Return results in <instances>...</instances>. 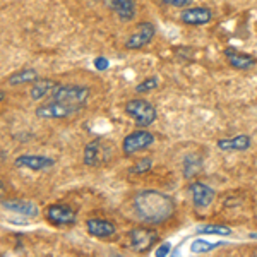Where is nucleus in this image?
Masks as SVG:
<instances>
[{
    "label": "nucleus",
    "instance_id": "9b49d317",
    "mask_svg": "<svg viewBox=\"0 0 257 257\" xmlns=\"http://www.w3.org/2000/svg\"><path fill=\"white\" fill-rule=\"evenodd\" d=\"M211 19H213V12H211L209 7L204 6H189L180 12V23L185 24V26H204V24L211 23Z\"/></svg>",
    "mask_w": 257,
    "mask_h": 257
},
{
    "label": "nucleus",
    "instance_id": "4468645a",
    "mask_svg": "<svg viewBox=\"0 0 257 257\" xmlns=\"http://www.w3.org/2000/svg\"><path fill=\"white\" fill-rule=\"evenodd\" d=\"M225 57H226L228 64H230V67H233L237 70H250L252 67L257 65V59L254 55L238 52V50H235V48H226Z\"/></svg>",
    "mask_w": 257,
    "mask_h": 257
},
{
    "label": "nucleus",
    "instance_id": "393cba45",
    "mask_svg": "<svg viewBox=\"0 0 257 257\" xmlns=\"http://www.w3.org/2000/svg\"><path fill=\"white\" fill-rule=\"evenodd\" d=\"M194 0H161V4H165V6L168 7H189L190 4H192Z\"/></svg>",
    "mask_w": 257,
    "mask_h": 257
},
{
    "label": "nucleus",
    "instance_id": "4be33fe9",
    "mask_svg": "<svg viewBox=\"0 0 257 257\" xmlns=\"http://www.w3.org/2000/svg\"><path fill=\"white\" fill-rule=\"evenodd\" d=\"M196 231L202 235H221V237L231 235V228L226 225H204V226H199Z\"/></svg>",
    "mask_w": 257,
    "mask_h": 257
},
{
    "label": "nucleus",
    "instance_id": "f3484780",
    "mask_svg": "<svg viewBox=\"0 0 257 257\" xmlns=\"http://www.w3.org/2000/svg\"><path fill=\"white\" fill-rule=\"evenodd\" d=\"M111 9L118 16V19L132 21L136 18V0H111Z\"/></svg>",
    "mask_w": 257,
    "mask_h": 257
},
{
    "label": "nucleus",
    "instance_id": "5701e85b",
    "mask_svg": "<svg viewBox=\"0 0 257 257\" xmlns=\"http://www.w3.org/2000/svg\"><path fill=\"white\" fill-rule=\"evenodd\" d=\"M158 86H160L158 77H156V76H151V77H148V79L141 81L139 84L136 86V93H139V94L149 93V91H155L156 88H158Z\"/></svg>",
    "mask_w": 257,
    "mask_h": 257
},
{
    "label": "nucleus",
    "instance_id": "b1692460",
    "mask_svg": "<svg viewBox=\"0 0 257 257\" xmlns=\"http://www.w3.org/2000/svg\"><path fill=\"white\" fill-rule=\"evenodd\" d=\"M153 167V160L151 158H141L134 167L131 168V173H136V175H141V173H148Z\"/></svg>",
    "mask_w": 257,
    "mask_h": 257
},
{
    "label": "nucleus",
    "instance_id": "bb28decb",
    "mask_svg": "<svg viewBox=\"0 0 257 257\" xmlns=\"http://www.w3.org/2000/svg\"><path fill=\"white\" fill-rule=\"evenodd\" d=\"M170 250H172V245H170L168 242H163V243H161V245L155 250V254L158 255V257H165V255H168V254H170Z\"/></svg>",
    "mask_w": 257,
    "mask_h": 257
},
{
    "label": "nucleus",
    "instance_id": "f8f14e48",
    "mask_svg": "<svg viewBox=\"0 0 257 257\" xmlns=\"http://www.w3.org/2000/svg\"><path fill=\"white\" fill-rule=\"evenodd\" d=\"M2 208L24 218H36L40 214L38 206L31 201H24V199H7L2 202Z\"/></svg>",
    "mask_w": 257,
    "mask_h": 257
},
{
    "label": "nucleus",
    "instance_id": "ddd939ff",
    "mask_svg": "<svg viewBox=\"0 0 257 257\" xmlns=\"http://www.w3.org/2000/svg\"><path fill=\"white\" fill-rule=\"evenodd\" d=\"M53 161L48 156H41V155H23L18 156L14 161V165L18 168H28L33 172H40V170H48L53 167Z\"/></svg>",
    "mask_w": 257,
    "mask_h": 257
},
{
    "label": "nucleus",
    "instance_id": "9d476101",
    "mask_svg": "<svg viewBox=\"0 0 257 257\" xmlns=\"http://www.w3.org/2000/svg\"><path fill=\"white\" fill-rule=\"evenodd\" d=\"M189 192L192 196V204L194 208L202 211L206 208H209L213 204L216 192L213 187H209L208 184H202V182H190L189 184Z\"/></svg>",
    "mask_w": 257,
    "mask_h": 257
},
{
    "label": "nucleus",
    "instance_id": "423d86ee",
    "mask_svg": "<svg viewBox=\"0 0 257 257\" xmlns=\"http://www.w3.org/2000/svg\"><path fill=\"white\" fill-rule=\"evenodd\" d=\"M82 108L81 106H72L67 103L55 101V99H50V101L43 103L36 108V117L40 118H67L72 115L79 113Z\"/></svg>",
    "mask_w": 257,
    "mask_h": 257
},
{
    "label": "nucleus",
    "instance_id": "c85d7f7f",
    "mask_svg": "<svg viewBox=\"0 0 257 257\" xmlns=\"http://www.w3.org/2000/svg\"><path fill=\"white\" fill-rule=\"evenodd\" d=\"M4 96H6V94H4V91H0V99H4Z\"/></svg>",
    "mask_w": 257,
    "mask_h": 257
},
{
    "label": "nucleus",
    "instance_id": "412c9836",
    "mask_svg": "<svg viewBox=\"0 0 257 257\" xmlns=\"http://www.w3.org/2000/svg\"><path fill=\"white\" fill-rule=\"evenodd\" d=\"M225 245V242H209V240H204V238H197L190 243V250L194 254H208V252L214 250V248Z\"/></svg>",
    "mask_w": 257,
    "mask_h": 257
},
{
    "label": "nucleus",
    "instance_id": "6e6552de",
    "mask_svg": "<svg viewBox=\"0 0 257 257\" xmlns=\"http://www.w3.org/2000/svg\"><path fill=\"white\" fill-rule=\"evenodd\" d=\"M156 36V28L153 23L149 21H143V23L138 24L136 31L132 33L131 36L125 41V48L127 50H141L144 47H148L153 41V38Z\"/></svg>",
    "mask_w": 257,
    "mask_h": 257
},
{
    "label": "nucleus",
    "instance_id": "a211bd4d",
    "mask_svg": "<svg viewBox=\"0 0 257 257\" xmlns=\"http://www.w3.org/2000/svg\"><path fill=\"white\" fill-rule=\"evenodd\" d=\"M57 84L59 82L57 81H52V79H38L35 81V84H33V88L30 89V94L33 99H43L45 96H48V94H52V91L57 88Z\"/></svg>",
    "mask_w": 257,
    "mask_h": 257
},
{
    "label": "nucleus",
    "instance_id": "39448f33",
    "mask_svg": "<svg viewBox=\"0 0 257 257\" xmlns=\"http://www.w3.org/2000/svg\"><path fill=\"white\" fill-rule=\"evenodd\" d=\"M153 144H155V134L148 128H139L125 136V139L122 141V151L125 156H134L141 151H146Z\"/></svg>",
    "mask_w": 257,
    "mask_h": 257
},
{
    "label": "nucleus",
    "instance_id": "aec40b11",
    "mask_svg": "<svg viewBox=\"0 0 257 257\" xmlns=\"http://www.w3.org/2000/svg\"><path fill=\"white\" fill-rule=\"evenodd\" d=\"M202 168V160L199 155H189L187 158L184 160V177L185 178H192L199 175Z\"/></svg>",
    "mask_w": 257,
    "mask_h": 257
},
{
    "label": "nucleus",
    "instance_id": "6ab92c4d",
    "mask_svg": "<svg viewBox=\"0 0 257 257\" xmlns=\"http://www.w3.org/2000/svg\"><path fill=\"white\" fill-rule=\"evenodd\" d=\"M40 76L35 69H24L19 72H14L9 77V84L11 86H19V84H28V82H35L38 81Z\"/></svg>",
    "mask_w": 257,
    "mask_h": 257
},
{
    "label": "nucleus",
    "instance_id": "20e7f679",
    "mask_svg": "<svg viewBox=\"0 0 257 257\" xmlns=\"http://www.w3.org/2000/svg\"><path fill=\"white\" fill-rule=\"evenodd\" d=\"M158 238V231L153 230V228H132L127 233V247L132 252H136V254H146V252H149L156 245Z\"/></svg>",
    "mask_w": 257,
    "mask_h": 257
},
{
    "label": "nucleus",
    "instance_id": "0eeeda50",
    "mask_svg": "<svg viewBox=\"0 0 257 257\" xmlns=\"http://www.w3.org/2000/svg\"><path fill=\"white\" fill-rule=\"evenodd\" d=\"M111 156V146H106L101 139H94L86 144L84 148V165L88 167H99V165L106 163Z\"/></svg>",
    "mask_w": 257,
    "mask_h": 257
},
{
    "label": "nucleus",
    "instance_id": "1a4fd4ad",
    "mask_svg": "<svg viewBox=\"0 0 257 257\" xmlns=\"http://www.w3.org/2000/svg\"><path fill=\"white\" fill-rule=\"evenodd\" d=\"M45 216L53 226H70L76 223L77 213L69 204H52L47 208Z\"/></svg>",
    "mask_w": 257,
    "mask_h": 257
},
{
    "label": "nucleus",
    "instance_id": "2eb2a0df",
    "mask_svg": "<svg viewBox=\"0 0 257 257\" xmlns=\"http://www.w3.org/2000/svg\"><path fill=\"white\" fill-rule=\"evenodd\" d=\"M86 228H88V233L96 238H110L117 233L115 223L108 221V219H99V218L88 219L86 221Z\"/></svg>",
    "mask_w": 257,
    "mask_h": 257
},
{
    "label": "nucleus",
    "instance_id": "dca6fc26",
    "mask_svg": "<svg viewBox=\"0 0 257 257\" xmlns=\"http://www.w3.org/2000/svg\"><path fill=\"white\" fill-rule=\"evenodd\" d=\"M216 146L221 151H245L252 146V139L247 134H240L231 139H219Z\"/></svg>",
    "mask_w": 257,
    "mask_h": 257
},
{
    "label": "nucleus",
    "instance_id": "7ed1b4c3",
    "mask_svg": "<svg viewBox=\"0 0 257 257\" xmlns=\"http://www.w3.org/2000/svg\"><path fill=\"white\" fill-rule=\"evenodd\" d=\"M89 94H91V91H89L88 86L57 84V88L52 91V99L67 103V105H72V106H81V108H84Z\"/></svg>",
    "mask_w": 257,
    "mask_h": 257
},
{
    "label": "nucleus",
    "instance_id": "a878e982",
    "mask_svg": "<svg viewBox=\"0 0 257 257\" xmlns=\"http://www.w3.org/2000/svg\"><path fill=\"white\" fill-rule=\"evenodd\" d=\"M108 65H110V62L106 57H96V59H94V67H96L98 70H106L108 69Z\"/></svg>",
    "mask_w": 257,
    "mask_h": 257
},
{
    "label": "nucleus",
    "instance_id": "cd10ccee",
    "mask_svg": "<svg viewBox=\"0 0 257 257\" xmlns=\"http://www.w3.org/2000/svg\"><path fill=\"white\" fill-rule=\"evenodd\" d=\"M4 194H6V184H4V182L0 180V199L4 197Z\"/></svg>",
    "mask_w": 257,
    "mask_h": 257
},
{
    "label": "nucleus",
    "instance_id": "f257e3e1",
    "mask_svg": "<svg viewBox=\"0 0 257 257\" xmlns=\"http://www.w3.org/2000/svg\"><path fill=\"white\" fill-rule=\"evenodd\" d=\"M134 213L141 221L148 225H160L168 221L175 214L177 206L172 197L158 190H143L134 197L132 202Z\"/></svg>",
    "mask_w": 257,
    "mask_h": 257
},
{
    "label": "nucleus",
    "instance_id": "f03ea898",
    "mask_svg": "<svg viewBox=\"0 0 257 257\" xmlns=\"http://www.w3.org/2000/svg\"><path fill=\"white\" fill-rule=\"evenodd\" d=\"M125 113L134 120V123L138 127L146 128L158 118V113H156V108L148 101V99L143 98H134L131 101L125 103Z\"/></svg>",
    "mask_w": 257,
    "mask_h": 257
}]
</instances>
